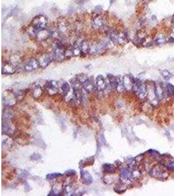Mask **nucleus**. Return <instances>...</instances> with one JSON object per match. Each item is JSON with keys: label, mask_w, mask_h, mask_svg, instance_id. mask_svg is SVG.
<instances>
[{"label": "nucleus", "mask_w": 174, "mask_h": 196, "mask_svg": "<svg viewBox=\"0 0 174 196\" xmlns=\"http://www.w3.org/2000/svg\"><path fill=\"white\" fill-rule=\"evenodd\" d=\"M133 90L139 98L144 99L147 97V86L139 79H135Z\"/></svg>", "instance_id": "f257e3e1"}, {"label": "nucleus", "mask_w": 174, "mask_h": 196, "mask_svg": "<svg viewBox=\"0 0 174 196\" xmlns=\"http://www.w3.org/2000/svg\"><path fill=\"white\" fill-rule=\"evenodd\" d=\"M47 23H48V20L45 16L41 15H38L32 20V28L37 30H43L46 28Z\"/></svg>", "instance_id": "f03ea898"}, {"label": "nucleus", "mask_w": 174, "mask_h": 196, "mask_svg": "<svg viewBox=\"0 0 174 196\" xmlns=\"http://www.w3.org/2000/svg\"><path fill=\"white\" fill-rule=\"evenodd\" d=\"M109 47V42L105 41V42L101 43L98 44H94L90 47V53L91 54H101L103 53Z\"/></svg>", "instance_id": "7ed1b4c3"}, {"label": "nucleus", "mask_w": 174, "mask_h": 196, "mask_svg": "<svg viewBox=\"0 0 174 196\" xmlns=\"http://www.w3.org/2000/svg\"><path fill=\"white\" fill-rule=\"evenodd\" d=\"M110 39L115 44H123L127 41V35L123 32L117 33L112 31L110 33Z\"/></svg>", "instance_id": "20e7f679"}, {"label": "nucleus", "mask_w": 174, "mask_h": 196, "mask_svg": "<svg viewBox=\"0 0 174 196\" xmlns=\"http://www.w3.org/2000/svg\"><path fill=\"white\" fill-rule=\"evenodd\" d=\"M31 35L35 37L39 41H44V40L50 37V31L46 30L45 29L37 30L32 28Z\"/></svg>", "instance_id": "39448f33"}, {"label": "nucleus", "mask_w": 174, "mask_h": 196, "mask_svg": "<svg viewBox=\"0 0 174 196\" xmlns=\"http://www.w3.org/2000/svg\"><path fill=\"white\" fill-rule=\"evenodd\" d=\"M9 118H10L3 116L2 122L3 133L8 135H11L13 134L14 132H15V127L11 124V122H9Z\"/></svg>", "instance_id": "423d86ee"}, {"label": "nucleus", "mask_w": 174, "mask_h": 196, "mask_svg": "<svg viewBox=\"0 0 174 196\" xmlns=\"http://www.w3.org/2000/svg\"><path fill=\"white\" fill-rule=\"evenodd\" d=\"M45 88L50 95H54L59 90V83L54 80H48L46 83Z\"/></svg>", "instance_id": "0eeeda50"}, {"label": "nucleus", "mask_w": 174, "mask_h": 196, "mask_svg": "<svg viewBox=\"0 0 174 196\" xmlns=\"http://www.w3.org/2000/svg\"><path fill=\"white\" fill-rule=\"evenodd\" d=\"M16 94L11 92L7 91L5 94L3 95V102L8 106H13L16 103Z\"/></svg>", "instance_id": "6e6552de"}, {"label": "nucleus", "mask_w": 174, "mask_h": 196, "mask_svg": "<svg viewBox=\"0 0 174 196\" xmlns=\"http://www.w3.org/2000/svg\"><path fill=\"white\" fill-rule=\"evenodd\" d=\"M120 180L124 184L130 183L131 180V172L129 168H123L121 170Z\"/></svg>", "instance_id": "1a4fd4ad"}, {"label": "nucleus", "mask_w": 174, "mask_h": 196, "mask_svg": "<svg viewBox=\"0 0 174 196\" xmlns=\"http://www.w3.org/2000/svg\"><path fill=\"white\" fill-rule=\"evenodd\" d=\"M39 67V63L38 60L32 58L29 60L28 62L25 64L24 69L26 71L30 72L38 69Z\"/></svg>", "instance_id": "9d476101"}, {"label": "nucleus", "mask_w": 174, "mask_h": 196, "mask_svg": "<svg viewBox=\"0 0 174 196\" xmlns=\"http://www.w3.org/2000/svg\"><path fill=\"white\" fill-rule=\"evenodd\" d=\"M82 87H83V88L84 89L87 93L92 92L96 87V83L95 84L94 80H93L92 76L89 77L88 79L82 84Z\"/></svg>", "instance_id": "9b49d317"}, {"label": "nucleus", "mask_w": 174, "mask_h": 196, "mask_svg": "<svg viewBox=\"0 0 174 196\" xmlns=\"http://www.w3.org/2000/svg\"><path fill=\"white\" fill-rule=\"evenodd\" d=\"M96 88L97 90L99 92H102L105 90L107 87V83L105 78L102 75H98L96 79Z\"/></svg>", "instance_id": "f8f14e48"}, {"label": "nucleus", "mask_w": 174, "mask_h": 196, "mask_svg": "<svg viewBox=\"0 0 174 196\" xmlns=\"http://www.w3.org/2000/svg\"><path fill=\"white\" fill-rule=\"evenodd\" d=\"M135 79L129 75H126L123 77V85L126 90H133V84Z\"/></svg>", "instance_id": "ddd939ff"}, {"label": "nucleus", "mask_w": 174, "mask_h": 196, "mask_svg": "<svg viewBox=\"0 0 174 196\" xmlns=\"http://www.w3.org/2000/svg\"><path fill=\"white\" fill-rule=\"evenodd\" d=\"M1 72L3 75H12L16 72V67L13 65L11 64L10 62L4 63L2 65Z\"/></svg>", "instance_id": "4468645a"}, {"label": "nucleus", "mask_w": 174, "mask_h": 196, "mask_svg": "<svg viewBox=\"0 0 174 196\" xmlns=\"http://www.w3.org/2000/svg\"><path fill=\"white\" fill-rule=\"evenodd\" d=\"M80 176H81L82 182L87 185H90L93 183V180L92 176L87 171L83 170V169L80 171Z\"/></svg>", "instance_id": "2eb2a0df"}, {"label": "nucleus", "mask_w": 174, "mask_h": 196, "mask_svg": "<svg viewBox=\"0 0 174 196\" xmlns=\"http://www.w3.org/2000/svg\"><path fill=\"white\" fill-rule=\"evenodd\" d=\"M53 59H54L53 56H51L50 55H44L41 57L38 60L39 63V67H41L42 68H46L51 63Z\"/></svg>", "instance_id": "dca6fc26"}, {"label": "nucleus", "mask_w": 174, "mask_h": 196, "mask_svg": "<svg viewBox=\"0 0 174 196\" xmlns=\"http://www.w3.org/2000/svg\"><path fill=\"white\" fill-rule=\"evenodd\" d=\"M53 58L55 60L58 62H61L63 60L66 58L65 56V51H64L62 48H57L55 51H54V54H53Z\"/></svg>", "instance_id": "f3484780"}, {"label": "nucleus", "mask_w": 174, "mask_h": 196, "mask_svg": "<svg viewBox=\"0 0 174 196\" xmlns=\"http://www.w3.org/2000/svg\"><path fill=\"white\" fill-rule=\"evenodd\" d=\"M59 83V90L62 91V93L64 96H66L69 92H70V85L67 83L65 80H60Z\"/></svg>", "instance_id": "a211bd4d"}, {"label": "nucleus", "mask_w": 174, "mask_h": 196, "mask_svg": "<svg viewBox=\"0 0 174 196\" xmlns=\"http://www.w3.org/2000/svg\"><path fill=\"white\" fill-rule=\"evenodd\" d=\"M92 27L94 29H101L104 26V22L102 17L100 16H96L94 19L93 20L92 23Z\"/></svg>", "instance_id": "6ab92c4d"}, {"label": "nucleus", "mask_w": 174, "mask_h": 196, "mask_svg": "<svg viewBox=\"0 0 174 196\" xmlns=\"http://www.w3.org/2000/svg\"><path fill=\"white\" fill-rule=\"evenodd\" d=\"M8 135H3L2 137V149L3 151L4 149L7 150L9 149L11 147L12 144V139L9 137Z\"/></svg>", "instance_id": "aec40b11"}, {"label": "nucleus", "mask_w": 174, "mask_h": 196, "mask_svg": "<svg viewBox=\"0 0 174 196\" xmlns=\"http://www.w3.org/2000/svg\"><path fill=\"white\" fill-rule=\"evenodd\" d=\"M154 92H155V95L157 99L161 100L164 98V88L161 84H156L154 86Z\"/></svg>", "instance_id": "412c9836"}, {"label": "nucleus", "mask_w": 174, "mask_h": 196, "mask_svg": "<svg viewBox=\"0 0 174 196\" xmlns=\"http://www.w3.org/2000/svg\"><path fill=\"white\" fill-rule=\"evenodd\" d=\"M63 191V186L62 184H56L53 186L50 194H49L48 195H61Z\"/></svg>", "instance_id": "4be33fe9"}, {"label": "nucleus", "mask_w": 174, "mask_h": 196, "mask_svg": "<svg viewBox=\"0 0 174 196\" xmlns=\"http://www.w3.org/2000/svg\"><path fill=\"white\" fill-rule=\"evenodd\" d=\"M116 90L119 93H122L124 91H125V88L124 87L123 85V77L121 76H116Z\"/></svg>", "instance_id": "5701e85b"}, {"label": "nucleus", "mask_w": 174, "mask_h": 196, "mask_svg": "<svg viewBox=\"0 0 174 196\" xmlns=\"http://www.w3.org/2000/svg\"><path fill=\"white\" fill-rule=\"evenodd\" d=\"M165 173V172L164 171V170L160 169L159 167H154L151 170V175H152L154 177L157 178H161L164 176V174Z\"/></svg>", "instance_id": "b1692460"}, {"label": "nucleus", "mask_w": 174, "mask_h": 196, "mask_svg": "<svg viewBox=\"0 0 174 196\" xmlns=\"http://www.w3.org/2000/svg\"><path fill=\"white\" fill-rule=\"evenodd\" d=\"M42 93V88L39 85H35L33 88V96L35 99H38L41 96Z\"/></svg>", "instance_id": "393cba45"}, {"label": "nucleus", "mask_w": 174, "mask_h": 196, "mask_svg": "<svg viewBox=\"0 0 174 196\" xmlns=\"http://www.w3.org/2000/svg\"><path fill=\"white\" fill-rule=\"evenodd\" d=\"M107 78H108V82H109L110 85V87L112 89L116 88V76H115L112 74H108L107 75Z\"/></svg>", "instance_id": "a878e982"}, {"label": "nucleus", "mask_w": 174, "mask_h": 196, "mask_svg": "<svg viewBox=\"0 0 174 196\" xmlns=\"http://www.w3.org/2000/svg\"><path fill=\"white\" fill-rule=\"evenodd\" d=\"M90 46H89L88 43L86 41H82L80 43V49H81L82 53L87 54L90 52Z\"/></svg>", "instance_id": "bb28decb"}, {"label": "nucleus", "mask_w": 174, "mask_h": 196, "mask_svg": "<svg viewBox=\"0 0 174 196\" xmlns=\"http://www.w3.org/2000/svg\"><path fill=\"white\" fill-rule=\"evenodd\" d=\"M10 62L11 64H12L15 67H17L18 65H19L20 64L21 59L20 57H19L18 55L14 54L10 58V62Z\"/></svg>", "instance_id": "cd10ccee"}, {"label": "nucleus", "mask_w": 174, "mask_h": 196, "mask_svg": "<svg viewBox=\"0 0 174 196\" xmlns=\"http://www.w3.org/2000/svg\"><path fill=\"white\" fill-rule=\"evenodd\" d=\"M104 171L108 173H114L115 171V165L113 164L105 163L102 165Z\"/></svg>", "instance_id": "c85d7f7f"}, {"label": "nucleus", "mask_w": 174, "mask_h": 196, "mask_svg": "<svg viewBox=\"0 0 174 196\" xmlns=\"http://www.w3.org/2000/svg\"><path fill=\"white\" fill-rule=\"evenodd\" d=\"M63 192L67 195H72L74 194V188L70 184H67L64 187Z\"/></svg>", "instance_id": "c756f323"}, {"label": "nucleus", "mask_w": 174, "mask_h": 196, "mask_svg": "<svg viewBox=\"0 0 174 196\" xmlns=\"http://www.w3.org/2000/svg\"><path fill=\"white\" fill-rule=\"evenodd\" d=\"M71 51L73 54V56H78L81 53V49H80V43H76L74 44L73 47H72Z\"/></svg>", "instance_id": "7c9ffc66"}, {"label": "nucleus", "mask_w": 174, "mask_h": 196, "mask_svg": "<svg viewBox=\"0 0 174 196\" xmlns=\"http://www.w3.org/2000/svg\"><path fill=\"white\" fill-rule=\"evenodd\" d=\"M154 42L156 43L157 44H161L165 43L166 42V37L162 34H160L157 36V39H155Z\"/></svg>", "instance_id": "2f4dec72"}, {"label": "nucleus", "mask_w": 174, "mask_h": 196, "mask_svg": "<svg viewBox=\"0 0 174 196\" xmlns=\"http://www.w3.org/2000/svg\"><path fill=\"white\" fill-rule=\"evenodd\" d=\"M89 78V76L86 74H83V73H80V74L77 75L76 76V79H77L78 81L80 82V83L82 84L87 79Z\"/></svg>", "instance_id": "473e14b6"}, {"label": "nucleus", "mask_w": 174, "mask_h": 196, "mask_svg": "<svg viewBox=\"0 0 174 196\" xmlns=\"http://www.w3.org/2000/svg\"><path fill=\"white\" fill-rule=\"evenodd\" d=\"M90 162H94V159L93 158H87V159H85L84 160L81 161L80 162V167L82 168L83 167L86 166V165H88L89 163H90Z\"/></svg>", "instance_id": "72a5a7b5"}, {"label": "nucleus", "mask_w": 174, "mask_h": 196, "mask_svg": "<svg viewBox=\"0 0 174 196\" xmlns=\"http://www.w3.org/2000/svg\"><path fill=\"white\" fill-rule=\"evenodd\" d=\"M166 92L168 96H171V95L174 94V86L172 84H168L166 86Z\"/></svg>", "instance_id": "f704fd0d"}, {"label": "nucleus", "mask_w": 174, "mask_h": 196, "mask_svg": "<svg viewBox=\"0 0 174 196\" xmlns=\"http://www.w3.org/2000/svg\"><path fill=\"white\" fill-rule=\"evenodd\" d=\"M62 174L59 173H50V174H48L46 175V179L48 180H52V179H56V178L59 177V176H62Z\"/></svg>", "instance_id": "c9c22d12"}, {"label": "nucleus", "mask_w": 174, "mask_h": 196, "mask_svg": "<svg viewBox=\"0 0 174 196\" xmlns=\"http://www.w3.org/2000/svg\"><path fill=\"white\" fill-rule=\"evenodd\" d=\"M58 30H59V32L60 33L66 32L67 30V25L65 24V23H64V22H62L61 24H59Z\"/></svg>", "instance_id": "e433bc0d"}, {"label": "nucleus", "mask_w": 174, "mask_h": 196, "mask_svg": "<svg viewBox=\"0 0 174 196\" xmlns=\"http://www.w3.org/2000/svg\"><path fill=\"white\" fill-rule=\"evenodd\" d=\"M140 176V173L138 170H134L133 172H131V180H136L138 179Z\"/></svg>", "instance_id": "4c0bfd02"}, {"label": "nucleus", "mask_w": 174, "mask_h": 196, "mask_svg": "<svg viewBox=\"0 0 174 196\" xmlns=\"http://www.w3.org/2000/svg\"><path fill=\"white\" fill-rule=\"evenodd\" d=\"M114 190L117 194H122L125 192V189H124V188L121 185H117L114 188Z\"/></svg>", "instance_id": "58836bf2"}, {"label": "nucleus", "mask_w": 174, "mask_h": 196, "mask_svg": "<svg viewBox=\"0 0 174 196\" xmlns=\"http://www.w3.org/2000/svg\"><path fill=\"white\" fill-rule=\"evenodd\" d=\"M162 76H163V78H164L165 79H169L171 76H172V73L170 72H169L167 70H164L162 71Z\"/></svg>", "instance_id": "ea45409f"}, {"label": "nucleus", "mask_w": 174, "mask_h": 196, "mask_svg": "<svg viewBox=\"0 0 174 196\" xmlns=\"http://www.w3.org/2000/svg\"><path fill=\"white\" fill-rule=\"evenodd\" d=\"M41 158V156L39 154H36V153H35V154H33V155L31 156V159L33 161H38V160H39Z\"/></svg>", "instance_id": "a19ab883"}, {"label": "nucleus", "mask_w": 174, "mask_h": 196, "mask_svg": "<svg viewBox=\"0 0 174 196\" xmlns=\"http://www.w3.org/2000/svg\"><path fill=\"white\" fill-rule=\"evenodd\" d=\"M29 175V173L26 170H21V172L20 173V176L21 177H26L27 175Z\"/></svg>", "instance_id": "79ce46f5"}, {"label": "nucleus", "mask_w": 174, "mask_h": 196, "mask_svg": "<svg viewBox=\"0 0 174 196\" xmlns=\"http://www.w3.org/2000/svg\"><path fill=\"white\" fill-rule=\"evenodd\" d=\"M76 173L74 170H72V169H70V170L67 171L65 172V175H67V176H70V175H74Z\"/></svg>", "instance_id": "37998d69"}, {"label": "nucleus", "mask_w": 174, "mask_h": 196, "mask_svg": "<svg viewBox=\"0 0 174 196\" xmlns=\"http://www.w3.org/2000/svg\"><path fill=\"white\" fill-rule=\"evenodd\" d=\"M24 188H25V191H26V192H28V191H30V185H29L28 184H27V183H26V184H25Z\"/></svg>", "instance_id": "c03bdc74"}, {"label": "nucleus", "mask_w": 174, "mask_h": 196, "mask_svg": "<svg viewBox=\"0 0 174 196\" xmlns=\"http://www.w3.org/2000/svg\"><path fill=\"white\" fill-rule=\"evenodd\" d=\"M168 167L170 169H174V162H170L169 164L168 165Z\"/></svg>", "instance_id": "a18cd8bd"}, {"label": "nucleus", "mask_w": 174, "mask_h": 196, "mask_svg": "<svg viewBox=\"0 0 174 196\" xmlns=\"http://www.w3.org/2000/svg\"><path fill=\"white\" fill-rule=\"evenodd\" d=\"M170 39L172 40V41H174V28H173V30H172V32H171Z\"/></svg>", "instance_id": "49530a36"}, {"label": "nucleus", "mask_w": 174, "mask_h": 196, "mask_svg": "<svg viewBox=\"0 0 174 196\" xmlns=\"http://www.w3.org/2000/svg\"><path fill=\"white\" fill-rule=\"evenodd\" d=\"M144 1H150V0H144Z\"/></svg>", "instance_id": "de8ad7c7"}]
</instances>
